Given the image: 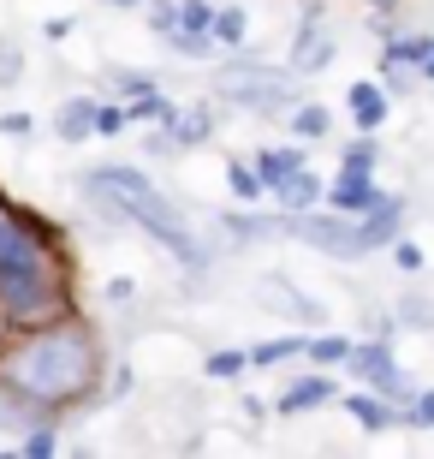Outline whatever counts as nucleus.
Returning <instances> with one entry per match:
<instances>
[{
    "instance_id": "nucleus-1",
    "label": "nucleus",
    "mask_w": 434,
    "mask_h": 459,
    "mask_svg": "<svg viewBox=\"0 0 434 459\" xmlns=\"http://www.w3.org/2000/svg\"><path fill=\"white\" fill-rule=\"evenodd\" d=\"M101 376V346L84 323H42V328H13L0 346V394L18 400L24 411H60L96 394Z\"/></svg>"
},
{
    "instance_id": "nucleus-2",
    "label": "nucleus",
    "mask_w": 434,
    "mask_h": 459,
    "mask_svg": "<svg viewBox=\"0 0 434 459\" xmlns=\"http://www.w3.org/2000/svg\"><path fill=\"white\" fill-rule=\"evenodd\" d=\"M78 186H84V197L101 209V215L132 221L137 233H149L167 256H179V263H202V245H197V233H191V221L179 215V204L155 186L149 173L125 168V161H101V168H89Z\"/></svg>"
},
{
    "instance_id": "nucleus-3",
    "label": "nucleus",
    "mask_w": 434,
    "mask_h": 459,
    "mask_svg": "<svg viewBox=\"0 0 434 459\" xmlns=\"http://www.w3.org/2000/svg\"><path fill=\"white\" fill-rule=\"evenodd\" d=\"M0 310L13 316V328L66 323L72 316L66 263H60V269H0Z\"/></svg>"
},
{
    "instance_id": "nucleus-4",
    "label": "nucleus",
    "mask_w": 434,
    "mask_h": 459,
    "mask_svg": "<svg viewBox=\"0 0 434 459\" xmlns=\"http://www.w3.org/2000/svg\"><path fill=\"white\" fill-rule=\"evenodd\" d=\"M215 102L274 119V114H292L298 108V78L292 72H274V66H256V60H233L215 78Z\"/></svg>"
},
{
    "instance_id": "nucleus-5",
    "label": "nucleus",
    "mask_w": 434,
    "mask_h": 459,
    "mask_svg": "<svg viewBox=\"0 0 434 459\" xmlns=\"http://www.w3.org/2000/svg\"><path fill=\"white\" fill-rule=\"evenodd\" d=\"M60 263H66L60 233L42 215H24V209L0 204V269H60Z\"/></svg>"
},
{
    "instance_id": "nucleus-6",
    "label": "nucleus",
    "mask_w": 434,
    "mask_h": 459,
    "mask_svg": "<svg viewBox=\"0 0 434 459\" xmlns=\"http://www.w3.org/2000/svg\"><path fill=\"white\" fill-rule=\"evenodd\" d=\"M345 370H351V376H363V382H369L375 394L399 400V406H411V400H417V388H411V376L399 370V358H393L387 334H375V341H363V346H351Z\"/></svg>"
},
{
    "instance_id": "nucleus-7",
    "label": "nucleus",
    "mask_w": 434,
    "mask_h": 459,
    "mask_svg": "<svg viewBox=\"0 0 434 459\" xmlns=\"http://www.w3.org/2000/svg\"><path fill=\"white\" fill-rule=\"evenodd\" d=\"M328 204L345 209V215H369V209H381V204H387V191L375 186V173H351V168H339V179L328 186Z\"/></svg>"
},
{
    "instance_id": "nucleus-8",
    "label": "nucleus",
    "mask_w": 434,
    "mask_h": 459,
    "mask_svg": "<svg viewBox=\"0 0 434 459\" xmlns=\"http://www.w3.org/2000/svg\"><path fill=\"white\" fill-rule=\"evenodd\" d=\"M334 60V42H328V30H321V6H310L303 13V24H298V42H292V72H321Z\"/></svg>"
},
{
    "instance_id": "nucleus-9",
    "label": "nucleus",
    "mask_w": 434,
    "mask_h": 459,
    "mask_svg": "<svg viewBox=\"0 0 434 459\" xmlns=\"http://www.w3.org/2000/svg\"><path fill=\"white\" fill-rule=\"evenodd\" d=\"M399 227H404V204H399V197H387L381 209H369V215H357L363 251H393V245H399Z\"/></svg>"
},
{
    "instance_id": "nucleus-10",
    "label": "nucleus",
    "mask_w": 434,
    "mask_h": 459,
    "mask_svg": "<svg viewBox=\"0 0 434 459\" xmlns=\"http://www.w3.org/2000/svg\"><path fill=\"white\" fill-rule=\"evenodd\" d=\"M328 400H339L334 376H303V382H292V388L274 400V411H280V418H298V411H316V406H328Z\"/></svg>"
},
{
    "instance_id": "nucleus-11",
    "label": "nucleus",
    "mask_w": 434,
    "mask_h": 459,
    "mask_svg": "<svg viewBox=\"0 0 434 459\" xmlns=\"http://www.w3.org/2000/svg\"><path fill=\"white\" fill-rule=\"evenodd\" d=\"M345 411H351V418H357L363 429H393V424H404L399 400H387V394H375V388H363V394H345Z\"/></svg>"
},
{
    "instance_id": "nucleus-12",
    "label": "nucleus",
    "mask_w": 434,
    "mask_h": 459,
    "mask_svg": "<svg viewBox=\"0 0 434 459\" xmlns=\"http://www.w3.org/2000/svg\"><path fill=\"white\" fill-rule=\"evenodd\" d=\"M96 96H72V102H60V114H54V137L60 143H84V137H96Z\"/></svg>"
},
{
    "instance_id": "nucleus-13",
    "label": "nucleus",
    "mask_w": 434,
    "mask_h": 459,
    "mask_svg": "<svg viewBox=\"0 0 434 459\" xmlns=\"http://www.w3.org/2000/svg\"><path fill=\"white\" fill-rule=\"evenodd\" d=\"M387 96H393V90H387V84H369V78L345 90V108H351V119H357V132H375V126L387 119Z\"/></svg>"
},
{
    "instance_id": "nucleus-14",
    "label": "nucleus",
    "mask_w": 434,
    "mask_h": 459,
    "mask_svg": "<svg viewBox=\"0 0 434 459\" xmlns=\"http://www.w3.org/2000/svg\"><path fill=\"white\" fill-rule=\"evenodd\" d=\"M274 204H280V209H316L321 204V179L310 168H298L292 179H280V186H274Z\"/></svg>"
},
{
    "instance_id": "nucleus-15",
    "label": "nucleus",
    "mask_w": 434,
    "mask_h": 459,
    "mask_svg": "<svg viewBox=\"0 0 434 459\" xmlns=\"http://www.w3.org/2000/svg\"><path fill=\"white\" fill-rule=\"evenodd\" d=\"M256 168H262L268 191H274V186H280V179H292V173H298V168H310V161H303V150H298V143H280V150L268 143V150L256 155Z\"/></svg>"
},
{
    "instance_id": "nucleus-16",
    "label": "nucleus",
    "mask_w": 434,
    "mask_h": 459,
    "mask_svg": "<svg viewBox=\"0 0 434 459\" xmlns=\"http://www.w3.org/2000/svg\"><path fill=\"white\" fill-rule=\"evenodd\" d=\"M208 132H215V108H179L173 143H184V150H197V143H208Z\"/></svg>"
},
{
    "instance_id": "nucleus-17",
    "label": "nucleus",
    "mask_w": 434,
    "mask_h": 459,
    "mask_svg": "<svg viewBox=\"0 0 434 459\" xmlns=\"http://www.w3.org/2000/svg\"><path fill=\"white\" fill-rule=\"evenodd\" d=\"M244 36H251V18H244V6H215V42L226 54L244 48Z\"/></svg>"
},
{
    "instance_id": "nucleus-18",
    "label": "nucleus",
    "mask_w": 434,
    "mask_h": 459,
    "mask_svg": "<svg viewBox=\"0 0 434 459\" xmlns=\"http://www.w3.org/2000/svg\"><path fill=\"white\" fill-rule=\"evenodd\" d=\"M285 119H292V132H298L303 143H316V137H328V132H334V114H328L321 102H298Z\"/></svg>"
},
{
    "instance_id": "nucleus-19",
    "label": "nucleus",
    "mask_w": 434,
    "mask_h": 459,
    "mask_svg": "<svg viewBox=\"0 0 434 459\" xmlns=\"http://www.w3.org/2000/svg\"><path fill=\"white\" fill-rule=\"evenodd\" d=\"M429 48H434V36H393V42H387V54H381V66H417L422 72Z\"/></svg>"
},
{
    "instance_id": "nucleus-20",
    "label": "nucleus",
    "mask_w": 434,
    "mask_h": 459,
    "mask_svg": "<svg viewBox=\"0 0 434 459\" xmlns=\"http://www.w3.org/2000/svg\"><path fill=\"white\" fill-rule=\"evenodd\" d=\"M226 186H233L238 204H256V197L268 191V179H262V168H256V161H226Z\"/></svg>"
},
{
    "instance_id": "nucleus-21",
    "label": "nucleus",
    "mask_w": 434,
    "mask_h": 459,
    "mask_svg": "<svg viewBox=\"0 0 434 459\" xmlns=\"http://www.w3.org/2000/svg\"><path fill=\"white\" fill-rule=\"evenodd\" d=\"M167 48L179 54V60H215L220 42H215V30H184V24H179V30L167 36Z\"/></svg>"
},
{
    "instance_id": "nucleus-22",
    "label": "nucleus",
    "mask_w": 434,
    "mask_h": 459,
    "mask_svg": "<svg viewBox=\"0 0 434 459\" xmlns=\"http://www.w3.org/2000/svg\"><path fill=\"white\" fill-rule=\"evenodd\" d=\"M303 352H310L303 334H274V341L251 346V364H285V358H303Z\"/></svg>"
},
{
    "instance_id": "nucleus-23",
    "label": "nucleus",
    "mask_w": 434,
    "mask_h": 459,
    "mask_svg": "<svg viewBox=\"0 0 434 459\" xmlns=\"http://www.w3.org/2000/svg\"><path fill=\"white\" fill-rule=\"evenodd\" d=\"M303 358H310L316 370H328V364H345V358H351V341H345V334H310V352H303Z\"/></svg>"
},
{
    "instance_id": "nucleus-24",
    "label": "nucleus",
    "mask_w": 434,
    "mask_h": 459,
    "mask_svg": "<svg viewBox=\"0 0 434 459\" xmlns=\"http://www.w3.org/2000/svg\"><path fill=\"white\" fill-rule=\"evenodd\" d=\"M107 84H114L125 102H143V96H155V90H161L149 72H132V66H114V72H107Z\"/></svg>"
},
{
    "instance_id": "nucleus-25",
    "label": "nucleus",
    "mask_w": 434,
    "mask_h": 459,
    "mask_svg": "<svg viewBox=\"0 0 434 459\" xmlns=\"http://www.w3.org/2000/svg\"><path fill=\"white\" fill-rule=\"evenodd\" d=\"M375 161H381V143H375V137H351L345 143V155H339V168H351V173H375Z\"/></svg>"
},
{
    "instance_id": "nucleus-26",
    "label": "nucleus",
    "mask_w": 434,
    "mask_h": 459,
    "mask_svg": "<svg viewBox=\"0 0 434 459\" xmlns=\"http://www.w3.org/2000/svg\"><path fill=\"white\" fill-rule=\"evenodd\" d=\"M244 370H251V352H208L202 358V376H215V382H233Z\"/></svg>"
},
{
    "instance_id": "nucleus-27",
    "label": "nucleus",
    "mask_w": 434,
    "mask_h": 459,
    "mask_svg": "<svg viewBox=\"0 0 434 459\" xmlns=\"http://www.w3.org/2000/svg\"><path fill=\"white\" fill-rule=\"evenodd\" d=\"M393 316H399L404 328H429V323H434V305H429V299H422V292H404V299H399V310H393Z\"/></svg>"
},
{
    "instance_id": "nucleus-28",
    "label": "nucleus",
    "mask_w": 434,
    "mask_h": 459,
    "mask_svg": "<svg viewBox=\"0 0 434 459\" xmlns=\"http://www.w3.org/2000/svg\"><path fill=\"white\" fill-rule=\"evenodd\" d=\"M18 78H24V48L13 36H0V90H13Z\"/></svg>"
},
{
    "instance_id": "nucleus-29",
    "label": "nucleus",
    "mask_w": 434,
    "mask_h": 459,
    "mask_svg": "<svg viewBox=\"0 0 434 459\" xmlns=\"http://www.w3.org/2000/svg\"><path fill=\"white\" fill-rule=\"evenodd\" d=\"M143 18H149V30L173 36V30H179V0H149V6H143Z\"/></svg>"
},
{
    "instance_id": "nucleus-30",
    "label": "nucleus",
    "mask_w": 434,
    "mask_h": 459,
    "mask_svg": "<svg viewBox=\"0 0 434 459\" xmlns=\"http://www.w3.org/2000/svg\"><path fill=\"white\" fill-rule=\"evenodd\" d=\"M125 126H132V108H114V102L96 108V137H119Z\"/></svg>"
},
{
    "instance_id": "nucleus-31",
    "label": "nucleus",
    "mask_w": 434,
    "mask_h": 459,
    "mask_svg": "<svg viewBox=\"0 0 434 459\" xmlns=\"http://www.w3.org/2000/svg\"><path fill=\"white\" fill-rule=\"evenodd\" d=\"M179 24L184 30H215V6L208 0H179Z\"/></svg>"
},
{
    "instance_id": "nucleus-32",
    "label": "nucleus",
    "mask_w": 434,
    "mask_h": 459,
    "mask_svg": "<svg viewBox=\"0 0 434 459\" xmlns=\"http://www.w3.org/2000/svg\"><path fill=\"white\" fill-rule=\"evenodd\" d=\"M404 424L411 429H434V388H422L411 406H404Z\"/></svg>"
},
{
    "instance_id": "nucleus-33",
    "label": "nucleus",
    "mask_w": 434,
    "mask_h": 459,
    "mask_svg": "<svg viewBox=\"0 0 434 459\" xmlns=\"http://www.w3.org/2000/svg\"><path fill=\"white\" fill-rule=\"evenodd\" d=\"M54 447H60V442H54V424H36L30 436H24V454H30V459H48Z\"/></svg>"
},
{
    "instance_id": "nucleus-34",
    "label": "nucleus",
    "mask_w": 434,
    "mask_h": 459,
    "mask_svg": "<svg viewBox=\"0 0 434 459\" xmlns=\"http://www.w3.org/2000/svg\"><path fill=\"white\" fill-rule=\"evenodd\" d=\"M393 263H399L404 274H417V269H422V251L411 245V238H399V245H393Z\"/></svg>"
},
{
    "instance_id": "nucleus-35",
    "label": "nucleus",
    "mask_w": 434,
    "mask_h": 459,
    "mask_svg": "<svg viewBox=\"0 0 434 459\" xmlns=\"http://www.w3.org/2000/svg\"><path fill=\"white\" fill-rule=\"evenodd\" d=\"M36 119L30 114H0V137H30Z\"/></svg>"
},
{
    "instance_id": "nucleus-36",
    "label": "nucleus",
    "mask_w": 434,
    "mask_h": 459,
    "mask_svg": "<svg viewBox=\"0 0 434 459\" xmlns=\"http://www.w3.org/2000/svg\"><path fill=\"white\" fill-rule=\"evenodd\" d=\"M411 84H417V66H387V90H393V96H404Z\"/></svg>"
},
{
    "instance_id": "nucleus-37",
    "label": "nucleus",
    "mask_w": 434,
    "mask_h": 459,
    "mask_svg": "<svg viewBox=\"0 0 434 459\" xmlns=\"http://www.w3.org/2000/svg\"><path fill=\"white\" fill-rule=\"evenodd\" d=\"M107 6H125V13H143L149 0H107Z\"/></svg>"
},
{
    "instance_id": "nucleus-38",
    "label": "nucleus",
    "mask_w": 434,
    "mask_h": 459,
    "mask_svg": "<svg viewBox=\"0 0 434 459\" xmlns=\"http://www.w3.org/2000/svg\"><path fill=\"white\" fill-rule=\"evenodd\" d=\"M13 341V316H6V310H0V346Z\"/></svg>"
},
{
    "instance_id": "nucleus-39",
    "label": "nucleus",
    "mask_w": 434,
    "mask_h": 459,
    "mask_svg": "<svg viewBox=\"0 0 434 459\" xmlns=\"http://www.w3.org/2000/svg\"><path fill=\"white\" fill-rule=\"evenodd\" d=\"M422 78H434V48H429V60H422Z\"/></svg>"
},
{
    "instance_id": "nucleus-40",
    "label": "nucleus",
    "mask_w": 434,
    "mask_h": 459,
    "mask_svg": "<svg viewBox=\"0 0 434 459\" xmlns=\"http://www.w3.org/2000/svg\"><path fill=\"white\" fill-rule=\"evenodd\" d=\"M387 6H399V0H375V13H387Z\"/></svg>"
}]
</instances>
